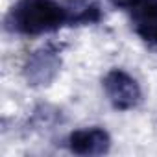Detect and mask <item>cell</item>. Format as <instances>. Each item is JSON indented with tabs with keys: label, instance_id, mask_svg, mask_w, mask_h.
Returning <instances> with one entry per match:
<instances>
[{
	"label": "cell",
	"instance_id": "obj_3",
	"mask_svg": "<svg viewBox=\"0 0 157 157\" xmlns=\"http://www.w3.org/2000/svg\"><path fill=\"white\" fill-rule=\"evenodd\" d=\"M104 91L111 105L118 111H129L142 100V91L133 76L122 68H113L104 78Z\"/></svg>",
	"mask_w": 157,
	"mask_h": 157
},
{
	"label": "cell",
	"instance_id": "obj_4",
	"mask_svg": "<svg viewBox=\"0 0 157 157\" xmlns=\"http://www.w3.org/2000/svg\"><path fill=\"white\" fill-rule=\"evenodd\" d=\"M67 144L76 155H104L111 148V137L104 128H85L72 131Z\"/></svg>",
	"mask_w": 157,
	"mask_h": 157
},
{
	"label": "cell",
	"instance_id": "obj_5",
	"mask_svg": "<svg viewBox=\"0 0 157 157\" xmlns=\"http://www.w3.org/2000/svg\"><path fill=\"white\" fill-rule=\"evenodd\" d=\"M131 13L135 33L144 43L157 46V0H142Z\"/></svg>",
	"mask_w": 157,
	"mask_h": 157
},
{
	"label": "cell",
	"instance_id": "obj_2",
	"mask_svg": "<svg viewBox=\"0 0 157 157\" xmlns=\"http://www.w3.org/2000/svg\"><path fill=\"white\" fill-rule=\"evenodd\" d=\"M61 46L44 44L30 54L24 63V78L32 87H44L54 82L61 67Z\"/></svg>",
	"mask_w": 157,
	"mask_h": 157
},
{
	"label": "cell",
	"instance_id": "obj_7",
	"mask_svg": "<svg viewBox=\"0 0 157 157\" xmlns=\"http://www.w3.org/2000/svg\"><path fill=\"white\" fill-rule=\"evenodd\" d=\"M109 2L115 6V8H120V10H135L142 0H109Z\"/></svg>",
	"mask_w": 157,
	"mask_h": 157
},
{
	"label": "cell",
	"instance_id": "obj_6",
	"mask_svg": "<svg viewBox=\"0 0 157 157\" xmlns=\"http://www.w3.org/2000/svg\"><path fill=\"white\" fill-rule=\"evenodd\" d=\"M67 26H85L102 21V10L94 0H67Z\"/></svg>",
	"mask_w": 157,
	"mask_h": 157
},
{
	"label": "cell",
	"instance_id": "obj_1",
	"mask_svg": "<svg viewBox=\"0 0 157 157\" xmlns=\"http://www.w3.org/2000/svg\"><path fill=\"white\" fill-rule=\"evenodd\" d=\"M6 24L21 35H43L67 26V10L57 0H19L10 10Z\"/></svg>",
	"mask_w": 157,
	"mask_h": 157
}]
</instances>
